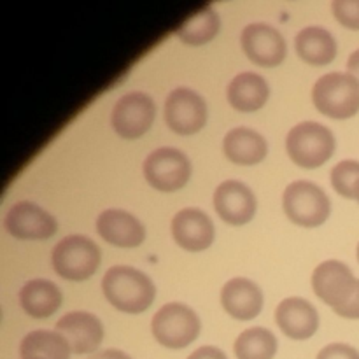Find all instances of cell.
I'll return each instance as SVG.
<instances>
[{
  "mask_svg": "<svg viewBox=\"0 0 359 359\" xmlns=\"http://www.w3.org/2000/svg\"><path fill=\"white\" fill-rule=\"evenodd\" d=\"M102 291L109 304L126 314H140L153 305L156 287L153 280L133 266L118 265L105 272Z\"/></svg>",
  "mask_w": 359,
  "mask_h": 359,
  "instance_id": "6da1fadb",
  "label": "cell"
},
{
  "mask_svg": "<svg viewBox=\"0 0 359 359\" xmlns=\"http://www.w3.org/2000/svg\"><path fill=\"white\" fill-rule=\"evenodd\" d=\"M337 149L335 135L325 125L304 121L294 125L286 137V151L291 161L302 168H319Z\"/></svg>",
  "mask_w": 359,
  "mask_h": 359,
  "instance_id": "7a4b0ae2",
  "label": "cell"
},
{
  "mask_svg": "<svg viewBox=\"0 0 359 359\" xmlns=\"http://www.w3.org/2000/svg\"><path fill=\"white\" fill-rule=\"evenodd\" d=\"M312 102L332 119L353 118L359 112V83L346 72L325 74L312 88Z\"/></svg>",
  "mask_w": 359,
  "mask_h": 359,
  "instance_id": "3957f363",
  "label": "cell"
},
{
  "mask_svg": "<svg viewBox=\"0 0 359 359\" xmlns=\"http://www.w3.org/2000/svg\"><path fill=\"white\" fill-rule=\"evenodd\" d=\"M102 262L100 248L91 238L70 235L55 245L51 255L53 270L62 279L83 283L95 276Z\"/></svg>",
  "mask_w": 359,
  "mask_h": 359,
  "instance_id": "277c9868",
  "label": "cell"
},
{
  "mask_svg": "<svg viewBox=\"0 0 359 359\" xmlns=\"http://www.w3.org/2000/svg\"><path fill=\"white\" fill-rule=\"evenodd\" d=\"M202 323L196 312L184 304H167L154 314L151 332L156 342L167 349H184L200 335Z\"/></svg>",
  "mask_w": 359,
  "mask_h": 359,
  "instance_id": "5b68a950",
  "label": "cell"
},
{
  "mask_svg": "<svg viewBox=\"0 0 359 359\" xmlns=\"http://www.w3.org/2000/svg\"><path fill=\"white\" fill-rule=\"evenodd\" d=\"M283 209L291 223L304 228H318L332 212L328 195L311 181H294L283 195Z\"/></svg>",
  "mask_w": 359,
  "mask_h": 359,
  "instance_id": "8992f818",
  "label": "cell"
},
{
  "mask_svg": "<svg viewBox=\"0 0 359 359\" xmlns=\"http://www.w3.org/2000/svg\"><path fill=\"white\" fill-rule=\"evenodd\" d=\"M144 177L147 184L163 193L179 191L191 177V163L182 151L160 147L144 160Z\"/></svg>",
  "mask_w": 359,
  "mask_h": 359,
  "instance_id": "52a82bcc",
  "label": "cell"
},
{
  "mask_svg": "<svg viewBox=\"0 0 359 359\" xmlns=\"http://www.w3.org/2000/svg\"><path fill=\"white\" fill-rule=\"evenodd\" d=\"M156 118V104L140 91H132L119 98L111 114V125L121 139L135 140L149 132Z\"/></svg>",
  "mask_w": 359,
  "mask_h": 359,
  "instance_id": "ba28073f",
  "label": "cell"
},
{
  "mask_svg": "<svg viewBox=\"0 0 359 359\" xmlns=\"http://www.w3.org/2000/svg\"><path fill=\"white\" fill-rule=\"evenodd\" d=\"M165 123L179 135H193L207 125V104L196 91L175 88L165 100Z\"/></svg>",
  "mask_w": 359,
  "mask_h": 359,
  "instance_id": "9c48e42d",
  "label": "cell"
},
{
  "mask_svg": "<svg viewBox=\"0 0 359 359\" xmlns=\"http://www.w3.org/2000/svg\"><path fill=\"white\" fill-rule=\"evenodd\" d=\"M356 284L358 279L349 266L339 259L323 262L312 273V290L316 297L332 307L333 312L349 302L351 294L356 290Z\"/></svg>",
  "mask_w": 359,
  "mask_h": 359,
  "instance_id": "30bf717a",
  "label": "cell"
},
{
  "mask_svg": "<svg viewBox=\"0 0 359 359\" xmlns=\"http://www.w3.org/2000/svg\"><path fill=\"white\" fill-rule=\"evenodd\" d=\"M241 46L245 56L259 67H277L284 62L287 46L277 28L266 23H251L242 30Z\"/></svg>",
  "mask_w": 359,
  "mask_h": 359,
  "instance_id": "8fae6325",
  "label": "cell"
},
{
  "mask_svg": "<svg viewBox=\"0 0 359 359\" xmlns=\"http://www.w3.org/2000/svg\"><path fill=\"white\" fill-rule=\"evenodd\" d=\"M6 230L20 241H46L58 230L55 217L34 202H18L7 210Z\"/></svg>",
  "mask_w": 359,
  "mask_h": 359,
  "instance_id": "7c38bea8",
  "label": "cell"
},
{
  "mask_svg": "<svg viewBox=\"0 0 359 359\" xmlns=\"http://www.w3.org/2000/svg\"><path fill=\"white\" fill-rule=\"evenodd\" d=\"M256 196L248 184L241 181H224L214 191V209L224 223L244 226L256 214Z\"/></svg>",
  "mask_w": 359,
  "mask_h": 359,
  "instance_id": "4fadbf2b",
  "label": "cell"
},
{
  "mask_svg": "<svg viewBox=\"0 0 359 359\" xmlns=\"http://www.w3.org/2000/svg\"><path fill=\"white\" fill-rule=\"evenodd\" d=\"M172 237L179 248L189 252H202L209 249L214 242V223L203 210L188 209L179 210L172 219Z\"/></svg>",
  "mask_w": 359,
  "mask_h": 359,
  "instance_id": "5bb4252c",
  "label": "cell"
},
{
  "mask_svg": "<svg viewBox=\"0 0 359 359\" xmlns=\"http://www.w3.org/2000/svg\"><path fill=\"white\" fill-rule=\"evenodd\" d=\"M56 332L69 342L74 354H91L104 342V326L90 312H69L56 323Z\"/></svg>",
  "mask_w": 359,
  "mask_h": 359,
  "instance_id": "9a60e30c",
  "label": "cell"
},
{
  "mask_svg": "<svg viewBox=\"0 0 359 359\" xmlns=\"http://www.w3.org/2000/svg\"><path fill=\"white\" fill-rule=\"evenodd\" d=\"M276 323L280 332L293 340H307L319 328V314L311 302L291 297L276 309Z\"/></svg>",
  "mask_w": 359,
  "mask_h": 359,
  "instance_id": "2e32d148",
  "label": "cell"
},
{
  "mask_svg": "<svg viewBox=\"0 0 359 359\" xmlns=\"http://www.w3.org/2000/svg\"><path fill=\"white\" fill-rule=\"evenodd\" d=\"M97 231L105 242L116 248H139L146 238L144 224L121 209H107L97 217Z\"/></svg>",
  "mask_w": 359,
  "mask_h": 359,
  "instance_id": "e0dca14e",
  "label": "cell"
},
{
  "mask_svg": "<svg viewBox=\"0 0 359 359\" xmlns=\"http://www.w3.org/2000/svg\"><path fill=\"white\" fill-rule=\"evenodd\" d=\"M262 290L245 277L230 279L221 290V305L237 321H251L258 318L263 309Z\"/></svg>",
  "mask_w": 359,
  "mask_h": 359,
  "instance_id": "ac0fdd59",
  "label": "cell"
},
{
  "mask_svg": "<svg viewBox=\"0 0 359 359\" xmlns=\"http://www.w3.org/2000/svg\"><path fill=\"white\" fill-rule=\"evenodd\" d=\"M223 153L231 163L251 167L265 160L269 154V144L263 139V135H259L255 130L238 126V128L230 130L224 137Z\"/></svg>",
  "mask_w": 359,
  "mask_h": 359,
  "instance_id": "d6986e66",
  "label": "cell"
},
{
  "mask_svg": "<svg viewBox=\"0 0 359 359\" xmlns=\"http://www.w3.org/2000/svg\"><path fill=\"white\" fill-rule=\"evenodd\" d=\"M270 86L259 74L242 72L228 84L226 98L238 112H256L269 102Z\"/></svg>",
  "mask_w": 359,
  "mask_h": 359,
  "instance_id": "ffe728a7",
  "label": "cell"
},
{
  "mask_svg": "<svg viewBox=\"0 0 359 359\" xmlns=\"http://www.w3.org/2000/svg\"><path fill=\"white\" fill-rule=\"evenodd\" d=\"M62 291L55 283L46 279H32L21 287L20 304L34 319H48L62 307Z\"/></svg>",
  "mask_w": 359,
  "mask_h": 359,
  "instance_id": "44dd1931",
  "label": "cell"
},
{
  "mask_svg": "<svg viewBox=\"0 0 359 359\" xmlns=\"http://www.w3.org/2000/svg\"><path fill=\"white\" fill-rule=\"evenodd\" d=\"M297 55L309 65H328L337 56V41L326 28L307 27L294 37Z\"/></svg>",
  "mask_w": 359,
  "mask_h": 359,
  "instance_id": "7402d4cb",
  "label": "cell"
},
{
  "mask_svg": "<svg viewBox=\"0 0 359 359\" xmlns=\"http://www.w3.org/2000/svg\"><path fill=\"white\" fill-rule=\"evenodd\" d=\"M69 342L58 332L37 330L21 340V359H70Z\"/></svg>",
  "mask_w": 359,
  "mask_h": 359,
  "instance_id": "603a6c76",
  "label": "cell"
},
{
  "mask_svg": "<svg viewBox=\"0 0 359 359\" xmlns=\"http://www.w3.org/2000/svg\"><path fill=\"white\" fill-rule=\"evenodd\" d=\"M221 27V20L216 11L210 6L203 7L198 13L193 14L188 21L175 30L179 41L189 46H203L212 41Z\"/></svg>",
  "mask_w": 359,
  "mask_h": 359,
  "instance_id": "cb8c5ba5",
  "label": "cell"
},
{
  "mask_svg": "<svg viewBox=\"0 0 359 359\" xmlns=\"http://www.w3.org/2000/svg\"><path fill=\"white\" fill-rule=\"evenodd\" d=\"M276 335L270 330L256 326L242 332L233 344L237 359H273L277 354Z\"/></svg>",
  "mask_w": 359,
  "mask_h": 359,
  "instance_id": "d4e9b609",
  "label": "cell"
},
{
  "mask_svg": "<svg viewBox=\"0 0 359 359\" xmlns=\"http://www.w3.org/2000/svg\"><path fill=\"white\" fill-rule=\"evenodd\" d=\"M332 186L340 196L354 200L356 198V189L359 186V161L344 160L332 168Z\"/></svg>",
  "mask_w": 359,
  "mask_h": 359,
  "instance_id": "484cf974",
  "label": "cell"
},
{
  "mask_svg": "<svg viewBox=\"0 0 359 359\" xmlns=\"http://www.w3.org/2000/svg\"><path fill=\"white\" fill-rule=\"evenodd\" d=\"M332 13L342 27L359 30V0H332Z\"/></svg>",
  "mask_w": 359,
  "mask_h": 359,
  "instance_id": "4316f807",
  "label": "cell"
},
{
  "mask_svg": "<svg viewBox=\"0 0 359 359\" xmlns=\"http://www.w3.org/2000/svg\"><path fill=\"white\" fill-rule=\"evenodd\" d=\"M318 359H359V351L347 344H330L318 354Z\"/></svg>",
  "mask_w": 359,
  "mask_h": 359,
  "instance_id": "83f0119b",
  "label": "cell"
},
{
  "mask_svg": "<svg viewBox=\"0 0 359 359\" xmlns=\"http://www.w3.org/2000/svg\"><path fill=\"white\" fill-rule=\"evenodd\" d=\"M335 314L344 319H359V279L356 284V290H354V293L351 294L349 302H347L344 307L337 309Z\"/></svg>",
  "mask_w": 359,
  "mask_h": 359,
  "instance_id": "f1b7e54d",
  "label": "cell"
},
{
  "mask_svg": "<svg viewBox=\"0 0 359 359\" xmlns=\"http://www.w3.org/2000/svg\"><path fill=\"white\" fill-rule=\"evenodd\" d=\"M188 359H228L226 354L223 353L221 349L212 346H203L200 349H196L195 353H191L188 356Z\"/></svg>",
  "mask_w": 359,
  "mask_h": 359,
  "instance_id": "f546056e",
  "label": "cell"
},
{
  "mask_svg": "<svg viewBox=\"0 0 359 359\" xmlns=\"http://www.w3.org/2000/svg\"><path fill=\"white\" fill-rule=\"evenodd\" d=\"M347 74H351L359 83V49H356L347 60Z\"/></svg>",
  "mask_w": 359,
  "mask_h": 359,
  "instance_id": "4dcf8cb0",
  "label": "cell"
},
{
  "mask_svg": "<svg viewBox=\"0 0 359 359\" xmlns=\"http://www.w3.org/2000/svg\"><path fill=\"white\" fill-rule=\"evenodd\" d=\"M90 359H132L126 353L118 349H107V351H102V353L95 354Z\"/></svg>",
  "mask_w": 359,
  "mask_h": 359,
  "instance_id": "1f68e13d",
  "label": "cell"
},
{
  "mask_svg": "<svg viewBox=\"0 0 359 359\" xmlns=\"http://www.w3.org/2000/svg\"><path fill=\"white\" fill-rule=\"evenodd\" d=\"M354 200H358V202H359V186H358V189H356V198H354Z\"/></svg>",
  "mask_w": 359,
  "mask_h": 359,
  "instance_id": "d6a6232c",
  "label": "cell"
},
{
  "mask_svg": "<svg viewBox=\"0 0 359 359\" xmlns=\"http://www.w3.org/2000/svg\"><path fill=\"white\" fill-rule=\"evenodd\" d=\"M358 262H359V244H358Z\"/></svg>",
  "mask_w": 359,
  "mask_h": 359,
  "instance_id": "836d02e7",
  "label": "cell"
}]
</instances>
